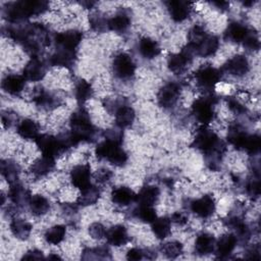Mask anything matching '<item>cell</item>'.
<instances>
[{
    "label": "cell",
    "instance_id": "59",
    "mask_svg": "<svg viewBox=\"0 0 261 261\" xmlns=\"http://www.w3.org/2000/svg\"><path fill=\"white\" fill-rule=\"evenodd\" d=\"M80 4L82 6H84L85 8H87V9H91L96 5V2H94V1H82V2H80Z\"/></svg>",
    "mask_w": 261,
    "mask_h": 261
},
{
    "label": "cell",
    "instance_id": "32",
    "mask_svg": "<svg viewBox=\"0 0 261 261\" xmlns=\"http://www.w3.org/2000/svg\"><path fill=\"white\" fill-rule=\"evenodd\" d=\"M111 200L118 206H127L136 200V194L127 187H118L112 191Z\"/></svg>",
    "mask_w": 261,
    "mask_h": 261
},
{
    "label": "cell",
    "instance_id": "56",
    "mask_svg": "<svg viewBox=\"0 0 261 261\" xmlns=\"http://www.w3.org/2000/svg\"><path fill=\"white\" fill-rule=\"evenodd\" d=\"M61 211L67 216H69V215L73 216L77 211V207L73 204H70V203H64L61 206Z\"/></svg>",
    "mask_w": 261,
    "mask_h": 261
},
{
    "label": "cell",
    "instance_id": "3",
    "mask_svg": "<svg viewBox=\"0 0 261 261\" xmlns=\"http://www.w3.org/2000/svg\"><path fill=\"white\" fill-rule=\"evenodd\" d=\"M49 3L44 0H19L6 4L4 15L11 23L21 22L32 16L46 12Z\"/></svg>",
    "mask_w": 261,
    "mask_h": 261
},
{
    "label": "cell",
    "instance_id": "60",
    "mask_svg": "<svg viewBox=\"0 0 261 261\" xmlns=\"http://www.w3.org/2000/svg\"><path fill=\"white\" fill-rule=\"evenodd\" d=\"M48 259H61L58 255H53V254H50L48 256Z\"/></svg>",
    "mask_w": 261,
    "mask_h": 261
},
{
    "label": "cell",
    "instance_id": "34",
    "mask_svg": "<svg viewBox=\"0 0 261 261\" xmlns=\"http://www.w3.org/2000/svg\"><path fill=\"white\" fill-rule=\"evenodd\" d=\"M101 195V191L97 186L90 185L87 188L81 190V194L77 198V204L81 206H91L98 202Z\"/></svg>",
    "mask_w": 261,
    "mask_h": 261
},
{
    "label": "cell",
    "instance_id": "35",
    "mask_svg": "<svg viewBox=\"0 0 261 261\" xmlns=\"http://www.w3.org/2000/svg\"><path fill=\"white\" fill-rule=\"evenodd\" d=\"M9 226L12 234L18 240H27L33 229L32 224L21 218H13Z\"/></svg>",
    "mask_w": 261,
    "mask_h": 261
},
{
    "label": "cell",
    "instance_id": "5",
    "mask_svg": "<svg viewBox=\"0 0 261 261\" xmlns=\"http://www.w3.org/2000/svg\"><path fill=\"white\" fill-rule=\"evenodd\" d=\"M121 142L105 138L95 149V155L99 159H104L115 166H123L127 161V154L120 146Z\"/></svg>",
    "mask_w": 261,
    "mask_h": 261
},
{
    "label": "cell",
    "instance_id": "49",
    "mask_svg": "<svg viewBox=\"0 0 261 261\" xmlns=\"http://www.w3.org/2000/svg\"><path fill=\"white\" fill-rule=\"evenodd\" d=\"M246 192L250 197L258 198L260 195V180L259 176L250 179L246 185Z\"/></svg>",
    "mask_w": 261,
    "mask_h": 261
},
{
    "label": "cell",
    "instance_id": "57",
    "mask_svg": "<svg viewBox=\"0 0 261 261\" xmlns=\"http://www.w3.org/2000/svg\"><path fill=\"white\" fill-rule=\"evenodd\" d=\"M246 258L248 259H253V260H259L260 259V248L258 245L251 247L246 255Z\"/></svg>",
    "mask_w": 261,
    "mask_h": 261
},
{
    "label": "cell",
    "instance_id": "54",
    "mask_svg": "<svg viewBox=\"0 0 261 261\" xmlns=\"http://www.w3.org/2000/svg\"><path fill=\"white\" fill-rule=\"evenodd\" d=\"M170 220H171V222H173V223H175L177 225L182 226V225H185L188 222V216H187L186 213L177 211V212H174L171 215Z\"/></svg>",
    "mask_w": 261,
    "mask_h": 261
},
{
    "label": "cell",
    "instance_id": "61",
    "mask_svg": "<svg viewBox=\"0 0 261 261\" xmlns=\"http://www.w3.org/2000/svg\"><path fill=\"white\" fill-rule=\"evenodd\" d=\"M245 6H251V5H253L254 4V1H252V0H250V1H246V2H244L243 3Z\"/></svg>",
    "mask_w": 261,
    "mask_h": 261
},
{
    "label": "cell",
    "instance_id": "12",
    "mask_svg": "<svg viewBox=\"0 0 261 261\" xmlns=\"http://www.w3.org/2000/svg\"><path fill=\"white\" fill-rule=\"evenodd\" d=\"M83 40V33L79 30H67L57 34L54 41L58 49L75 52Z\"/></svg>",
    "mask_w": 261,
    "mask_h": 261
},
{
    "label": "cell",
    "instance_id": "14",
    "mask_svg": "<svg viewBox=\"0 0 261 261\" xmlns=\"http://www.w3.org/2000/svg\"><path fill=\"white\" fill-rule=\"evenodd\" d=\"M188 45L192 48L194 54L206 58L216 53L219 47V40L216 36L210 35L207 33L197 44L195 45L188 44Z\"/></svg>",
    "mask_w": 261,
    "mask_h": 261
},
{
    "label": "cell",
    "instance_id": "36",
    "mask_svg": "<svg viewBox=\"0 0 261 261\" xmlns=\"http://www.w3.org/2000/svg\"><path fill=\"white\" fill-rule=\"evenodd\" d=\"M132 19L126 12H119L108 19V30L115 33H123L130 27Z\"/></svg>",
    "mask_w": 261,
    "mask_h": 261
},
{
    "label": "cell",
    "instance_id": "53",
    "mask_svg": "<svg viewBox=\"0 0 261 261\" xmlns=\"http://www.w3.org/2000/svg\"><path fill=\"white\" fill-rule=\"evenodd\" d=\"M145 252L140 248H132L126 253V259L127 260H141L144 258Z\"/></svg>",
    "mask_w": 261,
    "mask_h": 261
},
{
    "label": "cell",
    "instance_id": "23",
    "mask_svg": "<svg viewBox=\"0 0 261 261\" xmlns=\"http://www.w3.org/2000/svg\"><path fill=\"white\" fill-rule=\"evenodd\" d=\"M75 61V52L66 51L62 49L56 50L49 58L48 62L52 66H60L70 68L73 66Z\"/></svg>",
    "mask_w": 261,
    "mask_h": 261
},
{
    "label": "cell",
    "instance_id": "13",
    "mask_svg": "<svg viewBox=\"0 0 261 261\" xmlns=\"http://www.w3.org/2000/svg\"><path fill=\"white\" fill-rule=\"evenodd\" d=\"M215 200L211 195H204L201 198L193 200L190 204L191 211L203 219L211 217L215 212Z\"/></svg>",
    "mask_w": 261,
    "mask_h": 261
},
{
    "label": "cell",
    "instance_id": "43",
    "mask_svg": "<svg viewBox=\"0 0 261 261\" xmlns=\"http://www.w3.org/2000/svg\"><path fill=\"white\" fill-rule=\"evenodd\" d=\"M83 259H110V251L105 246H100L96 248H87L83 252Z\"/></svg>",
    "mask_w": 261,
    "mask_h": 261
},
{
    "label": "cell",
    "instance_id": "48",
    "mask_svg": "<svg viewBox=\"0 0 261 261\" xmlns=\"http://www.w3.org/2000/svg\"><path fill=\"white\" fill-rule=\"evenodd\" d=\"M207 34V32L205 31V29L202 25H194L190 32H189V43L190 45H195L197 44L205 35Z\"/></svg>",
    "mask_w": 261,
    "mask_h": 261
},
{
    "label": "cell",
    "instance_id": "24",
    "mask_svg": "<svg viewBox=\"0 0 261 261\" xmlns=\"http://www.w3.org/2000/svg\"><path fill=\"white\" fill-rule=\"evenodd\" d=\"M114 116H115L116 125L119 128H126L134 123L136 118V113L132 106L124 103L114 112Z\"/></svg>",
    "mask_w": 261,
    "mask_h": 261
},
{
    "label": "cell",
    "instance_id": "16",
    "mask_svg": "<svg viewBox=\"0 0 261 261\" xmlns=\"http://www.w3.org/2000/svg\"><path fill=\"white\" fill-rule=\"evenodd\" d=\"M91 167L89 164H79L71 168L69 178L75 188L83 190L91 185Z\"/></svg>",
    "mask_w": 261,
    "mask_h": 261
},
{
    "label": "cell",
    "instance_id": "9",
    "mask_svg": "<svg viewBox=\"0 0 261 261\" xmlns=\"http://www.w3.org/2000/svg\"><path fill=\"white\" fill-rule=\"evenodd\" d=\"M221 70L212 65H203L195 72L197 85L205 90H211L221 79Z\"/></svg>",
    "mask_w": 261,
    "mask_h": 261
},
{
    "label": "cell",
    "instance_id": "46",
    "mask_svg": "<svg viewBox=\"0 0 261 261\" xmlns=\"http://www.w3.org/2000/svg\"><path fill=\"white\" fill-rule=\"evenodd\" d=\"M260 147H261V140L260 137L256 134H248L247 139L245 141L243 150L246 151L249 154L255 155L260 151Z\"/></svg>",
    "mask_w": 261,
    "mask_h": 261
},
{
    "label": "cell",
    "instance_id": "22",
    "mask_svg": "<svg viewBox=\"0 0 261 261\" xmlns=\"http://www.w3.org/2000/svg\"><path fill=\"white\" fill-rule=\"evenodd\" d=\"M25 85V79L23 75L19 74H7L2 80V89L5 93L16 96L20 94L24 88Z\"/></svg>",
    "mask_w": 261,
    "mask_h": 261
},
{
    "label": "cell",
    "instance_id": "18",
    "mask_svg": "<svg viewBox=\"0 0 261 261\" xmlns=\"http://www.w3.org/2000/svg\"><path fill=\"white\" fill-rule=\"evenodd\" d=\"M223 71L233 76H244L248 73L250 69V64L248 59L244 55H234L226 61L222 67Z\"/></svg>",
    "mask_w": 261,
    "mask_h": 261
},
{
    "label": "cell",
    "instance_id": "30",
    "mask_svg": "<svg viewBox=\"0 0 261 261\" xmlns=\"http://www.w3.org/2000/svg\"><path fill=\"white\" fill-rule=\"evenodd\" d=\"M16 132L21 138L25 140H36L40 135L38 123L31 118L22 119L17 124Z\"/></svg>",
    "mask_w": 261,
    "mask_h": 261
},
{
    "label": "cell",
    "instance_id": "45",
    "mask_svg": "<svg viewBox=\"0 0 261 261\" xmlns=\"http://www.w3.org/2000/svg\"><path fill=\"white\" fill-rule=\"evenodd\" d=\"M89 23L91 29L97 33H102L108 30V18L100 12L92 13L89 17Z\"/></svg>",
    "mask_w": 261,
    "mask_h": 261
},
{
    "label": "cell",
    "instance_id": "37",
    "mask_svg": "<svg viewBox=\"0 0 261 261\" xmlns=\"http://www.w3.org/2000/svg\"><path fill=\"white\" fill-rule=\"evenodd\" d=\"M247 136H248V133L241 125L233 124L229 127L228 134H227V139H228V142L236 149L243 150Z\"/></svg>",
    "mask_w": 261,
    "mask_h": 261
},
{
    "label": "cell",
    "instance_id": "50",
    "mask_svg": "<svg viewBox=\"0 0 261 261\" xmlns=\"http://www.w3.org/2000/svg\"><path fill=\"white\" fill-rule=\"evenodd\" d=\"M244 46L249 49V50H252V51H255V50H258L259 47H260V42H259V38H258V35L255 33V32H250L249 36L247 37V39L244 41Z\"/></svg>",
    "mask_w": 261,
    "mask_h": 261
},
{
    "label": "cell",
    "instance_id": "58",
    "mask_svg": "<svg viewBox=\"0 0 261 261\" xmlns=\"http://www.w3.org/2000/svg\"><path fill=\"white\" fill-rule=\"evenodd\" d=\"M212 5L216 6V8H218V9L225 10V9L228 8L229 3L226 2V1H215V2H212Z\"/></svg>",
    "mask_w": 261,
    "mask_h": 261
},
{
    "label": "cell",
    "instance_id": "42",
    "mask_svg": "<svg viewBox=\"0 0 261 261\" xmlns=\"http://www.w3.org/2000/svg\"><path fill=\"white\" fill-rule=\"evenodd\" d=\"M133 215L135 218L139 219L145 223H152L156 218L157 214L153 206L149 205H140L133 211Z\"/></svg>",
    "mask_w": 261,
    "mask_h": 261
},
{
    "label": "cell",
    "instance_id": "27",
    "mask_svg": "<svg viewBox=\"0 0 261 261\" xmlns=\"http://www.w3.org/2000/svg\"><path fill=\"white\" fill-rule=\"evenodd\" d=\"M160 191L156 186L153 185H147L144 186L140 192L136 195V201L140 205H149L153 206L155 203H157L159 199Z\"/></svg>",
    "mask_w": 261,
    "mask_h": 261
},
{
    "label": "cell",
    "instance_id": "38",
    "mask_svg": "<svg viewBox=\"0 0 261 261\" xmlns=\"http://www.w3.org/2000/svg\"><path fill=\"white\" fill-rule=\"evenodd\" d=\"M171 230V220L168 217H157L152 222V231L159 240L167 238Z\"/></svg>",
    "mask_w": 261,
    "mask_h": 261
},
{
    "label": "cell",
    "instance_id": "11",
    "mask_svg": "<svg viewBox=\"0 0 261 261\" xmlns=\"http://www.w3.org/2000/svg\"><path fill=\"white\" fill-rule=\"evenodd\" d=\"M194 55L195 54L192 48L189 45H187L180 52L171 54L168 57L167 59L168 69L176 74L184 72L192 62Z\"/></svg>",
    "mask_w": 261,
    "mask_h": 261
},
{
    "label": "cell",
    "instance_id": "15",
    "mask_svg": "<svg viewBox=\"0 0 261 261\" xmlns=\"http://www.w3.org/2000/svg\"><path fill=\"white\" fill-rule=\"evenodd\" d=\"M46 74V64L38 56L32 57L23 68V77L30 82H39Z\"/></svg>",
    "mask_w": 261,
    "mask_h": 261
},
{
    "label": "cell",
    "instance_id": "33",
    "mask_svg": "<svg viewBox=\"0 0 261 261\" xmlns=\"http://www.w3.org/2000/svg\"><path fill=\"white\" fill-rule=\"evenodd\" d=\"M29 209L35 216H43L50 209L49 200L42 195H34L29 201Z\"/></svg>",
    "mask_w": 261,
    "mask_h": 261
},
{
    "label": "cell",
    "instance_id": "19",
    "mask_svg": "<svg viewBox=\"0 0 261 261\" xmlns=\"http://www.w3.org/2000/svg\"><path fill=\"white\" fill-rule=\"evenodd\" d=\"M31 197L32 196L30 191L18 181L10 184L8 198L16 208H20L23 207L24 205H28Z\"/></svg>",
    "mask_w": 261,
    "mask_h": 261
},
{
    "label": "cell",
    "instance_id": "1",
    "mask_svg": "<svg viewBox=\"0 0 261 261\" xmlns=\"http://www.w3.org/2000/svg\"><path fill=\"white\" fill-rule=\"evenodd\" d=\"M7 32L8 36L20 44L32 57L37 56L50 43L49 31L42 23H27L10 28Z\"/></svg>",
    "mask_w": 261,
    "mask_h": 261
},
{
    "label": "cell",
    "instance_id": "28",
    "mask_svg": "<svg viewBox=\"0 0 261 261\" xmlns=\"http://www.w3.org/2000/svg\"><path fill=\"white\" fill-rule=\"evenodd\" d=\"M138 51L142 57L146 59H153L159 55L160 47L155 40L149 37H144L141 38L138 43Z\"/></svg>",
    "mask_w": 261,
    "mask_h": 261
},
{
    "label": "cell",
    "instance_id": "4",
    "mask_svg": "<svg viewBox=\"0 0 261 261\" xmlns=\"http://www.w3.org/2000/svg\"><path fill=\"white\" fill-rule=\"evenodd\" d=\"M70 135L75 144L92 142L96 135L95 126L93 125L88 112L85 109L74 111L69 118Z\"/></svg>",
    "mask_w": 261,
    "mask_h": 261
},
{
    "label": "cell",
    "instance_id": "8",
    "mask_svg": "<svg viewBox=\"0 0 261 261\" xmlns=\"http://www.w3.org/2000/svg\"><path fill=\"white\" fill-rule=\"evenodd\" d=\"M112 71L117 79L128 80L135 74L136 64L128 54L119 53L112 61Z\"/></svg>",
    "mask_w": 261,
    "mask_h": 261
},
{
    "label": "cell",
    "instance_id": "20",
    "mask_svg": "<svg viewBox=\"0 0 261 261\" xmlns=\"http://www.w3.org/2000/svg\"><path fill=\"white\" fill-rule=\"evenodd\" d=\"M251 30L240 21H231L224 32V38L234 43H244Z\"/></svg>",
    "mask_w": 261,
    "mask_h": 261
},
{
    "label": "cell",
    "instance_id": "39",
    "mask_svg": "<svg viewBox=\"0 0 261 261\" xmlns=\"http://www.w3.org/2000/svg\"><path fill=\"white\" fill-rule=\"evenodd\" d=\"M73 94H74L75 100L79 103L83 104V103H85L86 101H88L89 99L92 98V96H93V88H92L91 84H89L87 81L79 80L75 83Z\"/></svg>",
    "mask_w": 261,
    "mask_h": 261
},
{
    "label": "cell",
    "instance_id": "26",
    "mask_svg": "<svg viewBox=\"0 0 261 261\" xmlns=\"http://www.w3.org/2000/svg\"><path fill=\"white\" fill-rule=\"evenodd\" d=\"M215 238L207 232L200 233L195 241V252L200 256L211 254L215 249Z\"/></svg>",
    "mask_w": 261,
    "mask_h": 261
},
{
    "label": "cell",
    "instance_id": "21",
    "mask_svg": "<svg viewBox=\"0 0 261 261\" xmlns=\"http://www.w3.org/2000/svg\"><path fill=\"white\" fill-rule=\"evenodd\" d=\"M238 245V240L233 233H226L220 237L215 243V251L218 258H227Z\"/></svg>",
    "mask_w": 261,
    "mask_h": 261
},
{
    "label": "cell",
    "instance_id": "29",
    "mask_svg": "<svg viewBox=\"0 0 261 261\" xmlns=\"http://www.w3.org/2000/svg\"><path fill=\"white\" fill-rule=\"evenodd\" d=\"M55 167V159L42 156L37 159L31 166V172L35 177H43L53 171Z\"/></svg>",
    "mask_w": 261,
    "mask_h": 261
},
{
    "label": "cell",
    "instance_id": "7",
    "mask_svg": "<svg viewBox=\"0 0 261 261\" xmlns=\"http://www.w3.org/2000/svg\"><path fill=\"white\" fill-rule=\"evenodd\" d=\"M36 145L41 151L43 156L50 157L55 159L57 156L62 154L63 152L67 151L63 139L61 135L59 136H52L48 134L39 135L36 139Z\"/></svg>",
    "mask_w": 261,
    "mask_h": 261
},
{
    "label": "cell",
    "instance_id": "2",
    "mask_svg": "<svg viewBox=\"0 0 261 261\" xmlns=\"http://www.w3.org/2000/svg\"><path fill=\"white\" fill-rule=\"evenodd\" d=\"M193 147L205 155L210 169H217L226 150L224 142L211 129L202 127L194 138Z\"/></svg>",
    "mask_w": 261,
    "mask_h": 261
},
{
    "label": "cell",
    "instance_id": "44",
    "mask_svg": "<svg viewBox=\"0 0 261 261\" xmlns=\"http://www.w3.org/2000/svg\"><path fill=\"white\" fill-rule=\"evenodd\" d=\"M184 247L182 244L177 242V241H170L162 245L161 247V252L162 254L170 259L177 258L179 255L182 254Z\"/></svg>",
    "mask_w": 261,
    "mask_h": 261
},
{
    "label": "cell",
    "instance_id": "40",
    "mask_svg": "<svg viewBox=\"0 0 261 261\" xmlns=\"http://www.w3.org/2000/svg\"><path fill=\"white\" fill-rule=\"evenodd\" d=\"M1 174L9 184L17 181L19 174V166L12 160H2L0 164Z\"/></svg>",
    "mask_w": 261,
    "mask_h": 261
},
{
    "label": "cell",
    "instance_id": "6",
    "mask_svg": "<svg viewBox=\"0 0 261 261\" xmlns=\"http://www.w3.org/2000/svg\"><path fill=\"white\" fill-rule=\"evenodd\" d=\"M215 104L216 97L213 94L197 99L192 105V113L195 119L202 125H208L211 123L215 118Z\"/></svg>",
    "mask_w": 261,
    "mask_h": 261
},
{
    "label": "cell",
    "instance_id": "51",
    "mask_svg": "<svg viewBox=\"0 0 261 261\" xmlns=\"http://www.w3.org/2000/svg\"><path fill=\"white\" fill-rule=\"evenodd\" d=\"M112 176H113V173L111 170H109L107 168H101V169L97 170L95 177H96V181L98 184L105 185L111 180Z\"/></svg>",
    "mask_w": 261,
    "mask_h": 261
},
{
    "label": "cell",
    "instance_id": "47",
    "mask_svg": "<svg viewBox=\"0 0 261 261\" xmlns=\"http://www.w3.org/2000/svg\"><path fill=\"white\" fill-rule=\"evenodd\" d=\"M107 229L101 222H93L89 226V234L94 240H101L106 237Z\"/></svg>",
    "mask_w": 261,
    "mask_h": 261
},
{
    "label": "cell",
    "instance_id": "10",
    "mask_svg": "<svg viewBox=\"0 0 261 261\" xmlns=\"http://www.w3.org/2000/svg\"><path fill=\"white\" fill-rule=\"evenodd\" d=\"M180 90V85L175 82H169L161 87L157 94V101L159 106L165 109L172 108L178 101Z\"/></svg>",
    "mask_w": 261,
    "mask_h": 261
},
{
    "label": "cell",
    "instance_id": "17",
    "mask_svg": "<svg viewBox=\"0 0 261 261\" xmlns=\"http://www.w3.org/2000/svg\"><path fill=\"white\" fill-rule=\"evenodd\" d=\"M171 19L175 22L185 21L191 14L192 4L182 0H171L166 2Z\"/></svg>",
    "mask_w": 261,
    "mask_h": 261
},
{
    "label": "cell",
    "instance_id": "25",
    "mask_svg": "<svg viewBox=\"0 0 261 261\" xmlns=\"http://www.w3.org/2000/svg\"><path fill=\"white\" fill-rule=\"evenodd\" d=\"M105 238L107 239V242L114 247L123 246L128 242L127 230L121 224H116L111 226L107 230Z\"/></svg>",
    "mask_w": 261,
    "mask_h": 261
},
{
    "label": "cell",
    "instance_id": "55",
    "mask_svg": "<svg viewBox=\"0 0 261 261\" xmlns=\"http://www.w3.org/2000/svg\"><path fill=\"white\" fill-rule=\"evenodd\" d=\"M21 259H25V260H41L44 259V254L42 251L40 250H30L28 251Z\"/></svg>",
    "mask_w": 261,
    "mask_h": 261
},
{
    "label": "cell",
    "instance_id": "41",
    "mask_svg": "<svg viewBox=\"0 0 261 261\" xmlns=\"http://www.w3.org/2000/svg\"><path fill=\"white\" fill-rule=\"evenodd\" d=\"M66 236V227L62 224H56L48 228L44 234V239L48 244L58 245Z\"/></svg>",
    "mask_w": 261,
    "mask_h": 261
},
{
    "label": "cell",
    "instance_id": "52",
    "mask_svg": "<svg viewBox=\"0 0 261 261\" xmlns=\"http://www.w3.org/2000/svg\"><path fill=\"white\" fill-rule=\"evenodd\" d=\"M227 106L232 112H234L237 114H242L246 111V108L244 107V105L241 104L240 101H238L234 97L227 98Z\"/></svg>",
    "mask_w": 261,
    "mask_h": 261
},
{
    "label": "cell",
    "instance_id": "31",
    "mask_svg": "<svg viewBox=\"0 0 261 261\" xmlns=\"http://www.w3.org/2000/svg\"><path fill=\"white\" fill-rule=\"evenodd\" d=\"M34 102L38 107L44 110H51L60 104V99L54 94L43 90L35 95Z\"/></svg>",
    "mask_w": 261,
    "mask_h": 261
}]
</instances>
